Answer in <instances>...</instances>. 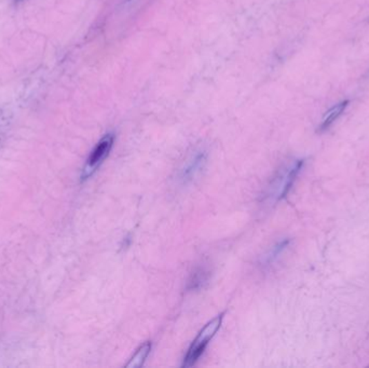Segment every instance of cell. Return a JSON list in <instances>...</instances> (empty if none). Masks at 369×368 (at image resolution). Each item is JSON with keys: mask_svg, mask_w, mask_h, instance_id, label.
Returning <instances> with one entry per match:
<instances>
[{"mask_svg": "<svg viewBox=\"0 0 369 368\" xmlns=\"http://www.w3.org/2000/svg\"><path fill=\"white\" fill-rule=\"evenodd\" d=\"M150 350H152V343H143L139 349H137V352L132 356L131 360H130L129 363L126 365V367L128 368H134V367H141L144 364V362L146 361L147 356L150 354Z\"/></svg>", "mask_w": 369, "mask_h": 368, "instance_id": "cell-6", "label": "cell"}, {"mask_svg": "<svg viewBox=\"0 0 369 368\" xmlns=\"http://www.w3.org/2000/svg\"><path fill=\"white\" fill-rule=\"evenodd\" d=\"M208 280V272L204 269H198L197 272L191 274L188 282V289H197L206 283Z\"/></svg>", "mask_w": 369, "mask_h": 368, "instance_id": "cell-7", "label": "cell"}, {"mask_svg": "<svg viewBox=\"0 0 369 368\" xmlns=\"http://www.w3.org/2000/svg\"><path fill=\"white\" fill-rule=\"evenodd\" d=\"M206 162V152H198L187 162L186 165L181 170V178L183 182H188L194 178L201 170L203 169Z\"/></svg>", "mask_w": 369, "mask_h": 368, "instance_id": "cell-4", "label": "cell"}, {"mask_svg": "<svg viewBox=\"0 0 369 368\" xmlns=\"http://www.w3.org/2000/svg\"><path fill=\"white\" fill-rule=\"evenodd\" d=\"M348 104H349V102L345 101V102L339 103V104L335 105L334 108H330V110L326 112V114H325L324 118H323L320 131H325V130L328 129V127H330V125L339 118L340 114L345 112Z\"/></svg>", "mask_w": 369, "mask_h": 368, "instance_id": "cell-5", "label": "cell"}, {"mask_svg": "<svg viewBox=\"0 0 369 368\" xmlns=\"http://www.w3.org/2000/svg\"><path fill=\"white\" fill-rule=\"evenodd\" d=\"M15 1H21V0H15Z\"/></svg>", "mask_w": 369, "mask_h": 368, "instance_id": "cell-8", "label": "cell"}, {"mask_svg": "<svg viewBox=\"0 0 369 368\" xmlns=\"http://www.w3.org/2000/svg\"><path fill=\"white\" fill-rule=\"evenodd\" d=\"M114 141V136L112 133L105 135L102 140L99 141V144L94 147V150H92L89 159H88L87 165H86L85 169L82 171V181L89 178L99 169V165H102L109 152L112 150Z\"/></svg>", "mask_w": 369, "mask_h": 368, "instance_id": "cell-2", "label": "cell"}, {"mask_svg": "<svg viewBox=\"0 0 369 368\" xmlns=\"http://www.w3.org/2000/svg\"><path fill=\"white\" fill-rule=\"evenodd\" d=\"M303 160H298L294 162L290 167L285 169L272 183V186L270 187V197L275 200H281L288 194L292 188V184L295 182L296 177L298 173L303 167Z\"/></svg>", "mask_w": 369, "mask_h": 368, "instance_id": "cell-3", "label": "cell"}, {"mask_svg": "<svg viewBox=\"0 0 369 368\" xmlns=\"http://www.w3.org/2000/svg\"><path fill=\"white\" fill-rule=\"evenodd\" d=\"M223 318V314L216 316L211 322H208L202 329V331L198 334V336L196 337L194 343H191L190 348H189L186 356L183 358V367H190L198 361L201 354H203L204 350H206L208 341L211 340L215 336L218 329H221Z\"/></svg>", "mask_w": 369, "mask_h": 368, "instance_id": "cell-1", "label": "cell"}]
</instances>
